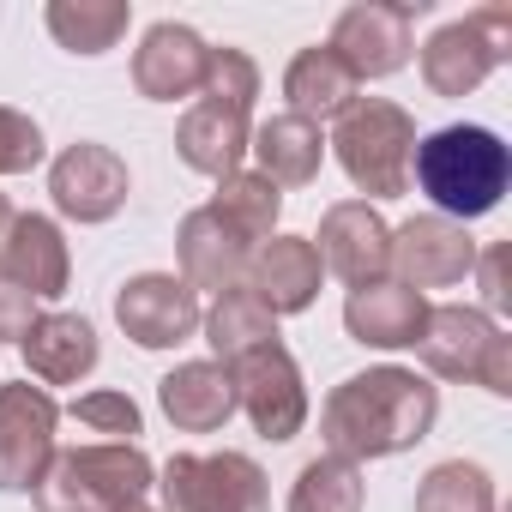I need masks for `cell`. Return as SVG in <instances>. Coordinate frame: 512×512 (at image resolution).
I'll use <instances>...</instances> for the list:
<instances>
[{
  "label": "cell",
  "instance_id": "cell-1",
  "mask_svg": "<svg viewBox=\"0 0 512 512\" xmlns=\"http://www.w3.org/2000/svg\"><path fill=\"white\" fill-rule=\"evenodd\" d=\"M434 416H440V392L416 368L386 362V368H368V374H350L344 386H332V398L320 410V440L344 464L398 458L416 440H428Z\"/></svg>",
  "mask_w": 512,
  "mask_h": 512
},
{
  "label": "cell",
  "instance_id": "cell-2",
  "mask_svg": "<svg viewBox=\"0 0 512 512\" xmlns=\"http://www.w3.org/2000/svg\"><path fill=\"white\" fill-rule=\"evenodd\" d=\"M410 181L434 199V217H452V223H470V217H488L512 181V151L500 145V133L488 127H440L428 139H416V157H410Z\"/></svg>",
  "mask_w": 512,
  "mask_h": 512
},
{
  "label": "cell",
  "instance_id": "cell-3",
  "mask_svg": "<svg viewBox=\"0 0 512 512\" xmlns=\"http://www.w3.org/2000/svg\"><path fill=\"white\" fill-rule=\"evenodd\" d=\"M151 482L157 470L139 440H97V446L55 452L31 494L37 512H121L127 500H145Z\"/></svg>",
  "mask_w": 512,
  "mask_h": 512
},
{
  "label": "cell",
  "instance_id": "cell-4",
  "mask_svg": "<svg viewBox=\"0 0 512 512\" xmlns=\"http://www.w3.org/2000/svg\"><path fill=\"white\" fill-rule=\"evenodd\" d=\"M326 145L338 151L350 187H362L368 199L410 193V157H416V121H410V109H398L386 97H356L338 115V133Z\"/></svg>",
  "mask_w": 512,
  "mask_h": 512
},
{
  "label": "cell",
  "instance_id": "cell-5",
  "mask_svg": "<svg viewBox=\"0 0 512 512\" xmlns=\"http://www.w3.org/2000/svg\"><path fill=\"white\" fill-rule=\"evenodd\" d=\"M428 374L440 380H470L494 398H512V338L482 314V308H428V326L416 338Z\"/></svg>",
  "mask_w": 512,
  "mask_h": 512
},
{
  "label": "cell",
  "instance_id": "cell-6",
  "mask_svg": "<svg viewBox=\"0 0 512 512\" xmlns=\"http://www.w3.org/2000/svg\"><path fill=\"white\" fill-rule=\"evenodd\" d=\"M506 61H512V7H476L422 43V79L434 97H470Z\"/></svg>",
  "mask_w": 512,
  "mask_h": 512
},
{
  "label": "cell",
  "instance_id": "cell-7",
  "mask_svg": "<svg viewBox=\"0 0 512 512\" xmlns=\"http://www.w3.org/2000/svg\"><path fill=\"white\" fill-rule=\"evenodd\" d=\"M157 488L169 512H272V482L247 452H175Z\"/></svg>",
  "mask_w": 512,
  "mask_h": 512
},
{
  "label": "cell",
  "instance_id": "cell-8",
  "mask_svg": "<svg viewBox=\"0 0 512 512\" xmlns=\"http://www.w3.org/2000/svg\"><path fill=\"white\" fill-rule=\"evenodd\" d=\"M416 13H428V0H416V7H386V0H356V7L338 13L326 49L362 79H392L410 67L416 55Z\"/></svg>",
  "mask_w": 512,
  "mask_h": 512
},
{
  "label": "cell",
  "instance_id": "cell-9",
  "mask_svg": "<svg viewBox=\"0 0 512 512\" xmlns=\"http://www.w3.org/2000/svg\"><path fill=\"white\" fill-rule=\"evenodd\" d=\"M229 380H235V410H247V422H253L260 440L284 446V440L302 434V422H308V386H302V368H296V356L284 344H266V350L241 356L229 368Z\"/></svg>",
  "mask_w": 512,
  "mask_h": 512
},
{
  "label": "cell",
  "instance_id": "cell-10",
  "mask_svg": "<svg viewBox=\"0 0 512 512\" xmlns=\"http://www.w3.org/2000/svg\"><path fill=\"white\" fill-rule=\"evenodd\" d=\"M55 428H61V404L19 380V386H0V494H31L49 470V458L61 452L55 446Z\"/></svg>",
  "mask_w": 512,
  "mask_h": 512
},
{
  "label": "cell",
  "instance_id": "cell-11",
  "mask_svg": "<svg viewBox=\"0 0 512 512\" xmlns=\"http://www.w3.org/2000/svg\"><path fill=\"white\" fill-rule=\"evenodd\" d=\"M199 320H205V302L175 272H139L115 296V326L139 350H175L199 332Z\"/></svg>",
  "mask_w": 512,
  "mask_h": 512
},
{
  "label": "cell",
  "instance_id": "cell-12",
  "mask_svg": "<svg viewBox=\"0 0 512 512\" xmlns=\"http://www.w3.org/2000/svg\"><path fill=\"white\" fill-rule=\"evenodd\" d=\"M314 253L332 278H344L350 290H368L392 272V223L368 205V199H344L320 217Z\"/></svg>",
  "mask_w": 512,
  "mask_h": 512
},
{
  "label": "cell",
  "instance_id": "cell-13",
  "mask_svg": "<svg viewBox=\"0 0 512 512\" xmlns=\"http://www.w3.org/2000/svg\"><path fill=\"white\" fill-rule=\"evenodd\" d=\"M49 193H55L61 217H73V223H109L127 205L133 175H127L121 151H109L97 139H79V145H67L49 163Z\"/></svg>",
  "mask_w": 512,
  "mask_h": 512
},
{
  "label": "cell",
  "instance_id": "cell-14",
  "mask_svg": "<svg viewBox=\"0 0 512 512\" xmlns=\"http://www.w3.org/2000/svg\"><path fill=\"white\" fill-rule=\"evenodd\" d=\"M470 266H476V241H470V229L452 223V217H434V211H428V217H410V223L392 229V272H398V284H410L416 296H422V290H452V284H464Z\"/></svg>",
  "mask_w": 512,
  "mask_h": 512
},
{
  "label": "cell",
  "instance_id": "cell-15",
  "mask_svg": "<svg viewBox=\"0 0 512 512\" xmlns=\"http://www.w3.org/2000/svg\"><path fill=\"white\" fill-rule=\"evenodd\" d=\"M320 284H326V266H320V253L308 235H272L253 247V260H247V278L241 290L260 302L272 320L284 314H308L320 302Z\"/></svg>",
  "mask_w": 512,
  "mask_h": 512
},
{
  "label": "cell",
  "instance_id": "cell-16",
  "mask_svg": "<svg viewBox=\"0 0 512 512\" xmlns=\"http://www.w3.org/2000/svg\"><path fill=\"white\" fill-rule=\"evenodd\" d=\"M205 73H211V43L193 31V25H151L133 49V91L151 97V103H181V97H199L205 91Z\"/></svg>",
  "mask_w": 512,
  "mask_h": 512
},
{
  "label": "cell",
  "instance_id": "cell-17",
  "mask_svg": "<svg viewBox=\"0 0 512 512\" xmlns=\"http://www.w3.org/2000/svg\"><path fill=\"white\" fill-rule=\"evenodd\" d=\"M175 260H181V284L193 296H223V290H241L247 278V260H253V241H241L211 205L187 211L181 229H175Z\"/></svg>",
  "mask_w": 512,
  "mask_h": 512
},
{
  "label": "cell",
  "instance_id": "cell-18",
  "mask_svg": "<svg viewBox=\"0 0 512 512\" xmlns=\"http://www.w3.org/2000/svg\"><path fill=\"white\" fill-rule=\"evenodd\" d=\"M0 272H7L19 290H31L37 302L67 296L73 253H67L61 223H55V217H43V211H19V217H13V229L0 235Z\"/></svg>",
  "mask_w": 512,
  "mask_h": 512
},
{
  "label": "cell",
  "instance_id": "cell-19",
  "mask_svg": "<svg viewBox=\"0 0 512 512\" xmlns=\"http://www.w3.org/2000/svg\"><path fill=\"white\" fill-rule=\"evenodd\" d=\"M247 139H253V109H235V103H217V97H199L181 115V127H175L181 163L199 169V175H211V181H223V175L241 169Z\"/></svg>",
  "mask_w": 512,
  "mask_h": 512
},
{
  "label": "cell",
  "instance_id": "cell-20",
  "mask_svg": "<svg viewBox=\"0 0 512 512\" xmlns=\"http://www.w3.org/2000/svg\"><path fill=\"white\" fill-rule=\"evenodd\" d=\"M344 326L356 344L368 350H416L422 326H428V296H416L398 278H380L368 290H350L344 302Z\"/></svg>",
  "mask_w": 512,
  "mask_h": 512
},
{
  "label": "cell",
  "instance_id": "cell-21",
  "mask_svg": "<svg viewBox=\"0 0 512 512\" xmlns=\"http://www.w3.org/2000/svg\"><path fill=\"white\" fill-rule=\"evenodd\" d=\"M19 350H25L31 380H43V392L49 386H79L97 368V356H103L97 326L85 314H37V326L25 332Z\"/></svg>",
  "mask_w": 512,
  "mask_h": 512
},
{
  "label": "cell",
  "instance_id": "cell-22",
  "mask_svg": "<svg viewBox=\"0 0 512 512\" xmlns=\"http://www.w3.org/2000/svg\"><path fill=\"white\" fill-rule=\"evenodd\" d=\"M157 404L181 434H217L235 416V380L223 362H181L157 380Z\"/></svg>",
  "mask_w": 512,
  "mask_h": 512
},
{
  "label": "cell",
  "instance_id": "cell-23",
  "mask_svg": "<svg viewBox=\"0 0 512 512\" xmlns=\"http://www.w3.org/2000/svg\"><path fill=\"white\" fill-rule=\"evenodd\" d=\"M284 97H290L284 115L320 127V121H338V115L362 97V85H356V73H350L326 43H314V49H302V55L290 61V73H284Z\"/></svg>",
  "mask_w": 512,
  "mask_h": 512
},
{
  "label": "cell",
  "instance_id": "cell-24",
  "mask_svg": "<svg viewBox=\"0 0 512 512\" xmlns=\"http://www.w3.org/2000/svg\"><path fill=\"white\" fill-rule=\"evenodd\" d=\"M247 151L260 157V175L284 193V187H308L320 181V163H326V133L314 121H296V115H272L253 127Z\"/></svg>",
  "mask_w": 512,
  "mask_h": 512
},
{
  "label": "cell",
  "instance_id": "cell-25",
  "mask_svg": "<svg viewBox=\"0 0 512 512\" xmlns=\"http://www.w3.org/2000/svg\"><path fill=\"white\" fill-rule=\"evenodd\" d=\"M199 332H205V344H211V362H223V368H235L241 356L278 344V320H272L260 302H253L247 290H223V296H211Z\"/></svg>",
  "mask_w": 512,
  "mask_h": 512
},
{
  "label": "cell",
  "instance_id": "cell-26",
  "mask_svg": "<svg viewBox=\"0 0 512 512\" xmlns=\"http://www.w3.org/2000/svg\"><path fill=\"white\" fill-rule=\"evenodd\" d=\"M43 19L67 55H109L133 25V0H49Z\"/></svg>",
  "mask_w": 512,
  "mask_h": 512
},
{
  "label": "cell",
  "instance_id": "cell-27",
  "mask_svg": "<svg viewBox=\"0 0 512 512\" xmlns=\"http://www.w3.org/2000/svg\"><path fill=\"white\" fill-rule=\"evenodd\" d=\"M211 211H217L241 241L260 247V241H272V229H278V217H284V193H278L260 169H235V175L217 181Z\"/></svg>",
  "mask_w": 512,
  "mask_h": 512
},
{
  "label": "cell",
  "instance_id": "cell-28",
  "mask_svg": "<svg viewBox=\"0 0 512 512\" xmlns=\"http://www.w3.org/2000/svg\"><path fill=\"white\" fill-rule=\"evenodd\" d=\"M416 512H500L494 476L470 458H446L416 482Z\"/></svg>",
  "mask_w": 512,
  "mask_h": 512
},
{
  "label": "cell",
  "instance_id": "cell-29",
  "mask_svg": "<svg viewBox=\"0 0 512 512\" xmlns=\"http://www.w3.org/2000/svg\"><path fill=\"white\" fill-rule=\"evenodd\" d=\"M362 494H368L362 464H344L326 452V458L302 464V476L290 488V512H362Z\"/></svg>",
  "mask_w": 512,
  "mask_h": 512
},
{
  "label": "cell",
  "instance_id": "cell-30",
  "mask_svg": "<svg viewBox=\"0 0 512 512\" xmlns=\"http://www.w3.org/2000/svg\"><path fill=\"white\" fill-rule=\"evenodd\" d=\"M67 416L79 428H91V434H109V440H139L145 434V416H139V404L127 392H85V398H73Z\"/></svg>",
  "mask_w": 512,
  "mask_h": 512
},
{
  "label": "cell",
  "instance_id": "cell-31",
  "mask_svg": "<svg viewBox=\"0 0 512 512\" xmlns=\"http://www.w3.org/2000/svg\"><path fill=\"white\" fill-rule=\"evenodd\" d=\"M199 97L253 109V97H260V67H253V55L247 49H211V73H205V91Z\"/></svg>",
  "mask_w": 512,
  "mask_h": 512
},
{
  "label": "cell",
  "instance_id": "cell-32",
  "mask_svg": "<svg viewBox=\"0 0 512 512\" xmlns=\"http://www.w3.org/2000/svg\"><path fill=\"white\" fill-rule=\"evenodd\" d=\"M43 157H49L43 127H37L25 109H7V103H0V175H31Z\"/></svg>",
  "mask_w": 512,
  "mask_h": 512
},
{
  "label": "cell",
  "instance_id": "cell-33",
  "mask_svg": "<svg viewBox=\"0 0 512 512\" xmlns=\"http://www.w3.org/2000/svg\"><path fill=\"white\" fill-rule=\"evenodd\" d=\"M506 260H512V247L506 241H494V247H476V284H482V302H488V314H506L512 308V284H506Z\"/></svg>",
  "mask_w": 512,
  "mask_h": 512
},
{
  "label": "cell",
  "instance_id": "cell-34",
  "mask_svg": "<svg viewBox=\"0 0 512 512\" xmlns=\"http://www.w3.org/2000/svg\"><path fill=\"white\" fill-rule=\"evenodd\" d=\"M31 326H37V296L0 272V344H25Z\"/></svg>",
  "mask_w": 512,
  "mask_h": 512
},
{
  "label": "cell",
  "instance_id": "cell-35",
  "mask_svg": "<svg viewBox=\"0 0 512 512\" xmlns=\"http://www.w3.org/2000/svg\"><path fill=\"white\" fill-rule=\"evenodd\" d=\"M13 217H19V211H13V199H7V193H0V235H7V229H13Z\"/></svg>",
  "mask_w": 512,
  "mask_h": 512
},
{
  "label": "cell",
  "instance_id": "cell-36",
  "mask_svg": "<svg viewBox=\"0 0 512 512\" xmlns=\"http://www.w3.org/2000/svg\"><path fill=\"white\" fill-rule=\"evenodd\" d=\"M121 512H157V506H145V500H127V506H121Z\"/></svg>",
  "mask_w": 512,
  "mask_h": 512
}]
</instances>
